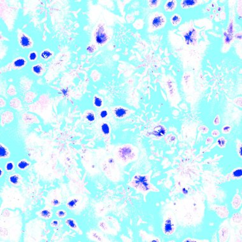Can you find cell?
<instances>
[{"instance_id": "cell-47", "label": "cell", "mask_w": 242, "mask_h": 242, "mask_svg": "<svg viewBox=\"0 0 242 242\" xmlns=\"http://www.w3.org/2000/svg\"><path fill=\"white\" fill-rule=\"evenodd\" d=\"M175 135H172V134H169L168 136H166V141H168V142H172L175 140Z\"/></svg>"}, {"instance_id": "cell-9", "label": "cell", "mask_w": 242, "mask_h": 242, "mask_svg": "<svg viewBox=\"0 0 242 242\" xmlns=\"http://www.w3.org/2000/svg\"><path fill=\"white\" fill-rule=\"evenodd\" d=\"M234 34V23L233 21H230L227 27V30L224 32V43L226 45L230 44L233 38Z\"/></svg>"}, {"instance_id": "cell-7", "label": "cell", "mask_w": 242, "mask_h": 242, "mask_svg": "<svg viewBox=\"0 0 242 242\" xmlns=\"http://www.w3.org/2000/svg\"><path fill=\"white\" fill-rule=\"evenodd\" d=\"M166 132H167V129L166 128L165 126L160 124V125L155 126L150 131L147 132L146 135L149 137H153V138H158L164 136L166 135Z\"/></svg>"}, {"instance_id": "cell-46", "label": "cell", "mask_w": 242, "mask_h": 242, "mask_svg": "<svg viewBox=\"0 0 242 242\" xmlns=\"http://www.w3.org/2000/svg\"><path fill=\"white\" fill-rule=\"evenodd\" d=\"M96 50V47L94 45H88L87 47V51L89 52V53H93Z\"/></svg>"}, {"instance_id": "cell-1", "label": "cell", "mask_w": 242, "mask_h": 242, "mask_svg": "<svg viewBox=\"0 0 242 242\" xmlns=\"http://www.w3.org/2000/svg\"><path fill=\"white\" fill-rule=\"evenodd\" d=\"M115 158L122 164H127L133 161L136 158V150L131 145H124L115 150Z\"/></svg>"}, {"instance_id": "cell-34", "label": "cell", "mask_w": 242, "mask_h": 242, "mask_svg": "<svg viewBox=\"0 0 242 242\" xmlns=\"http://www.w3.org/2000/svg\"><path fill=\"white\" fill-rule=\"evenodd\" d=\"M68 213L66 210H64V209H58L55 212V215L59 218H64L67 216Z\"/></svg>"}, {"instance_id": "cell-8", "label": "cell", "mask_w": 242, "mask_h": 242, "mask_svg": "<svg viewBox=\"0 0 242 242\" xmlns=\"http://www.w3.org/2000/svg\"><path fill=\"white\" fill-rule=\"evenodd\" d=\"M19 41L20 46L23 48H31L34 45L33 40L28 35L24 32L19 35Z\"/></svg>"}, {"instance_id": "cell-16", "label": "cell", "mask_w": 242, "mask_h": 242, "mask_svg": "<svg viewBox=\"0 0 242 242\" xmlns=\"http://www.w3.org/2000/svg\"><path fill=\"white\" fill-rule=\"evenodd\" d=\"M22 120L24 121V122L26 124H32V123L39 122L38 119L37 117L34 115H32V114L28 113H24L22 114Z\"/></svg>"}, {"instance_id": "cell-5", "label": "cell", "mask_w": 242, "mask_h": 242, "mask_svg": "<svg viewBox=\"0 0 242 242\" xmlns=\"http://www.w3.org/2000/svg\"><path fill=\"white\" fill-rule=\"evenodd\" d=\"M175 222L172 215H168L165 217L162 222V230L163 233L167 236L171 235L175 230Z\"/></svg>"}, {"instance_id": "cell-21", "label": "cell", "mask_w": 242, "mask_h": 242, "mask_svg": "<svg viewBox=\"0 0 242 242\" xmlns=\"http://www.w3.org/2000/svg\"><path fill=\"white\" fill-rule=\"evenodd\" d=\"M14 119V113L11 111L7 110L5 112L3 113L1 115V121L4 123H9L11 122Z\"/></svg>"}, {"instance_id": "cell-30", "label": "cell", "mask_w": 242, "mask_h": 242, "mask_svg": "<svg viewBox=\"0 0 242 242\" xmlns=\"http://www.w3.org/2000/svg\"><path fill=\"white\" fill-rule=\"evenodd\" d=\"M61 203H62V200L61 198L59 197V196H56V197H54L53 198H52L50 199V203H49L50 205L54 207H59V206H60L61 205Z\"/></svg>"}, {"instance_id": "cell-31", "label": "cell", "mask_w": 242, "mask_h": 242, "mask_svg": "<svg viewBox=\"0 0 242 242\" xmlns=\"http://www.w3.org/2000/svg\"><path fill=\"white\" fill-rule=\"evenodd\" d=\"M4 168H5V171L8 172V173L12 172L15 169V162L14 161H12L6 162V164L5 165Z\"/></svg>"}, {"instance_id": "cell-37", "label": "cell", "mask_w": 242, "mask_h": 242, "mask_svg": "<svg viewBox=\"0 0 242 242\" xmlns=\"http://www.w3.org/2000/svg\"><path fill=\"white\" fill-rule=\"evenodd\" d=\"M38 58V53L36 51H31L28 54V60L29 61L33 62L37 61Z\"/></svg>"}, {"instance_id": "cell-11", "label": "cell", "mask_w": 242, "mask_h": 242, "mask_svg": "<svg viewBox=\"0 0 242 242\" xmlns=\"http://www.w3.org/2000/svg\"><path fill=\"white\" fill-rule=\"evenodd\" d=\"M113 115L117 118H124L130 113V110L122 106H117L112 109Z\"/></svg>"}, {"instance_id": "cell-49", "label": "cell", "mask_w": 242, "mask_h": 242, "mask_svg": "<svg viewBox=\"0 0 242 242\" xmlns=\"http://www.w3.org/2000/svg\"><path fill=\"white\" fill-rule=\"evenodd\" d=\"M241 219V217L239 214H235L234 216H233V220L235 222H238Z\"/></svg>"}, {"instance_id": "cell-50", "label": "cell", "mask_w": 242, "mask_h": 242, "mask_svg": "<svg viewBox=\"0 0 242 242\" xmlns=\"http://www.w3.org/2000/svg\"><path fill=\"white\" fill-rule=\"evenodd\" d=\"M212 135L214 137H217L220 135V132H219V131L217 129H214V131H212Z\"/></svg>"}, {"instance_id": "cell-57", "label": "cell", "mask_w": 242, "mask_h": 242, "mask_svg": "<svg viewBox=\"0 0 242 242\" xmlns=\"http://www.w3.org/2000/svg\"><path fill=\"white\" fill-rule=\"evenodd\" d=\"M241 145H240V146H239V151H238V152L239 153V156H240V157L241 158Z\"/></svg>"}, {"instance_id": "cell-13", "label": "cell", "mask_w": 242, "mask_h": 242, "mask_svg": "<svg viewBox=\"0 0 242 242\" xmlns=\"http://www.w3.org/2000/svg\"><path fill=\"white\" fill-rule=\"evenodd\" d=\"M64 223L68 227L71 229V230L76 231L77 233H78V234H82V232L81 231L79 227H78L76 220H75L73 218H71V217L67 218L66 220H65Z\"/></svg>"}, {"instance_id": "cell-53", "label": "cell", "mask_w": 242, "mask_h": 242, "mask_svg": "<svg viewBox=\"0 0 242 242\" xmlns=\"http://www.w3.org/2000/svg\"><path fill=\"white\" fill-rule=\"evenodd\" d=\"M61 93H63L64 96H67L68 93V89H63L61 90Z\"/></svg>"}, {"instance_id": "cell-41", "label": "cell", "mask_w": 242, "mask_h": 242, "mask_svg": "<svg viewBox=\"0 0 242 242\" xmlns=\"http://www.w3.org/2000/svg\"><path fill=\"white\" fill-rule=\"evenodd\" d=\"M99 227H100V229H101L103 231H107L109 230V225L106 223V222H104L103 221H101L99 222Z\"/></svg>"}, {"instance_id": "cell-52", "label": "cell", "mask_w": 242, "mask_h": 242, "mask_svg": "<svg viewBox=\"0 0 242 242\" xmlns=\"http://www.w3.org/2000/svg\"><path fill=\"white\" fill-rule=\"evenodd\" d=\"M214 123L215 125H218L220 123V118H219V116L217 115L216 117H215V119L214 121Z\"/></svg>"}, {"instance_id": "cell-27", "label": "cell", "mask_w": 242, "mask_h": 242, "mask_svg": "<svg viewBox=\"0 0 242 242\" xmlns=\"http://www.w3.org/2000/svg\"><path fill=\"white\" fill-rule=\"evenodd\" d=\"M101 130L104 136H109L110 133V129L109 124L106 122H103L101 125Z\"/></svg>"}, {"instance_id": "cell-2", "label": "cell", "mask_w": 242, "mask_h": 242, "mask_svg": "<svg viewBox=\"0 0 242 242\" xmlns=\"http://www.w3.org/2000/svg\"><path fill=\"white\" fill-rule=\"evenodd\" d=\"M129 185L139 192H147L152 189V185L147 175H135Z\"/></svg>"}, {"instance_id": "cell-10", "label": "cell", "mask_w": 242, "mask_h": 242, "mask_svg": "<svg viewBox=\"0 0 242 242\" xmlns=\"http://www.w3.org/2000/svg\"><path fill=\"white\" fill-rule=\"evenodd\" d=\"M202 3L203 1L200 0H182L180 1V6L183 10H188L194 8Z\"/></svg>"}, {"instance_id": "cell-44", "label": "cell", "mask_w": 242, "mask_h": 242, "mask_svg": "<svg viewBox=\"0 0 242 242\" xmlns=\"http://www.w3.org/2000/svg\"><path fill=\"white\" fill-rule=\"evenodd\" d=\"M59 224H60V222L58 220H57V219H54V220H52L50 223V227L53 228L57 227L59 225Z\"/></svg>"}, {"instance_id": "cell-48", "label": "cell", "mask_w": 242, "mask_h": 242, "mask_svg": "<svg viewBox=\"0 0 242 242\" xmlns=\"http://www.w3.org/2000/svg\"><path fill=\"white\" fill-rule=\"evenodd\" d=\"M199 130L202 133H207L208 132L209 129H208V127H207L206 126H201L199 127Z\"/></svg>"}, {"instance_id": "cell-28", "label": "cell", "mask_w": 242, "mask_h": 242, "mask_svg": "<svg viewBox=\"0 0 242 242\" xmlns=\"http://www.w3.org/2000/svg\"><path fill=\"white\" fill-rule=\"evenodd\" d=\"M10 106L12 109H19V108L21 107V100L17 97H14L10 100Z\"/></svg>"}, {"instance_id": "cell-24", "label": "cell", "mask_w": 242, "mask_h": 242, "mask_svg": "<svg viewBox=\"0 0 242 242\" xmlns=\"http://www.w3.org/2000/svg\"><path fill=\"white\" fill-rule=\"evenodd\" d=\"M91 239L96 241H103L104 238L103 235L97 231H91L89 233Z\"/></svg>"}, {"instance_id": "cell-20", "label": "cell", "mask_w": 242, "mask_h": 242, "mask_svg": "<svg viewBox=\"0 0 242 242\" xmlns=\"http://www.w3.org/2000/svg\"><path fill=\"white\" fill-rule=\"evenodd\" d=\"M27 64V61L24 57H19L15 59L14 62L12 63V68H21L25 66Z\"/></svg>"}, {"instance_id": "cell-14", "label": "cell", "mask_w": 242, "mask_h": 242, "mask_svg": "<svg viewBox=\"0 0 242 242\" xmlns=\"http://www.w3.org/2000/svg\"><path fill=\"white\" fill-rule=\"evenodd\" d=\"M177 1H175V0H168V1H165L163 8H164V10L166 12H172L175 10L176 8H177Z\"/></svg>"}, {"instance_id": "cell-15", "label": "cell", "mask_w": 242, "mask_h": 242, "mask_svg": "<svg viewBox=\"0 0 242 242\" xmlns=\"http://www.w3.org/2000/svg\"><path fill=\"white\" fill-rule=\"evenodd\" d=\"M37 214L39 217L43 219H45V220H48V219L51 218L52 215H53V213H52L51 209L47 207L41 209V210L37 212Z\"/></svg>"}, {"instance_id": "cell-43", "label": "cell", "mask_w": 242, "mask_h": 242, "mask_svg": "<svg viewBox=\"0 0 242 242\" xmlns=\"http://www.w3.org/2000/svg\"><path fill=\"white\" fill-rule=\"evenodd\" d=\"M232 130V126L230 125H225L222 128V131L223 133L227 134L230 133Z\"/></svg>"}, {"instance_id": "cell-54", "label": "cell", "mask_w": 242, "mask_h": 242, "mask_svg": "<svg viewBox=\"0 0 242 242\" xmlns=\"http://www.w3.org/2000/svg\"><path fill=\"white\" fill-rule=\"evenodd\" d=\"M199 240H194L193 238H187L185 240H184V241H198Z\"/></svg>"}, {"instance_id": "cell-12", "label": "cell", "mask_w": 242, "mask_h": 242, "mask_svg": "<svg viewBox=\"0 0 242 242\" xmlns=\"http://www.w3.org/2000/svg\"><path fill=\"white\" fill-rule=\"evenodd\" d=\"M81 198L78 196H73L68 199L66 202V206L68 209L70 210H74L76 209L80 204Z\"/></svg>"}, {"instance_id": "cell-38", "label": "cell", "mask_w": 242, "mask_h": 242, "mask_svg": "<svg viewBox=\"0 0 242 242\" xmlns=\"http://www.w3.org/2000/svg\"><path fill=\"white\" fill-rule=\"evenodd\" d=\"M226 140H225L224 137L223 136L219 137L217 140V145L219 147H221V148H224V147H225V146L226 145Z\"/></svg>"}, {"instance_id": "cell-17", "label": "cell", "mask_w": 242, "mask_h": 242, "mask_svg": "<svg viewBox=\"0 0 242 242\" xmlns=\"http://www.w3.org/2000/svg\"><path fill=\"white\" fill-rule=\"evenodd\" d=\"M31 71L34 74L38 75V76H41L43 75L45 71V68L44 64L41 63H38L34 64L31 67Z\"/></svg>"}, {"instance_id": "cell-45", "label": "cell", "mask_w": 242, "mask_h": 242, "mask_svg": "<svg viewBox=\"0 0 242 242\" xmlns=\"http://www.w3.org/2000/svg\"><path fill=\"white\" fill-rule=\"evenodd\" d=\"M7 93L8 94L11 96H14L16 94V91H15V88L14 86H11L8 88Z\"/></svg>"}, {"instance_id": "cell-56", "label": "cell", "mask_w": 242, "mask_h": 242, "mask_svg": "<svg viewBox=\"0 0 242 242\" xmlns=\"http://www.w3.org/2000/svg\"><path fill=\"white\" fill-rule=\"evenodd\" d=\"M0 171H1V175H0V176H1V178H2L3 174H4V171H3V169L2 168H0Z\"/></svg>"}, {"instance_id": "cell-18", "label": "cell", "mask_w": 242, "mask_h": 242, "mask_svg": "<svg viewBox=\"0 0 242 242\" xmlns=\"http://www.w3.org/2000/svg\"><path fill=\"white\" fill-rule=\"evenodd\" d=\"M10 158V151L5 145L1 143L0 144V158L6 159Z\"/></svg>"}, {"instance_id": "cell-29", "label": "cell", "mask_w": 242, "mask_h": 242, "mask_svg": "<svg viewBox=\"0 0 242 242\" xmlns=\"http://www.w3.org/2000/svg\"><path fill=\"white\" fill-rule=\"evenodd\" d=\"M229 234V230L227 227H223L219 232V237L221 241H225L227 239Z\"/></svg>"}, {"instance_id": "cell-55", "label": "cell", "mask_w": 242, "mask_h": 242, "mask_svg": "<svg viewBox=\"0 0 242 242\" xmlns=\"http://www.w3.org/2000/svg\"><path fill=\"white\" fill-rule=\"evenodd\" d=\"M6 105V102L5 100H3V98H1V107H3V106H5Z\"/></svg>"}, {"instance_id": "cell-4", "label": "cell", "mask_w": 242, "mask_h": 242, "mask_svg": "<svg viewBox=\"0 0 242 242\" xmlns=\"http://www.w3.org/2000/svg\"><path fill=\"white\" fill-rule=\"evenodd\" d=\"M94 39L99 46H103L109 40L110 37L104 24H98L94 32Z\"/></svg>"}, {"instance_id": "cell-35", "label": "cell", "mask_w": 242, "mask_h": 242, "mask_svg": "<svg viewBox=\"0 0 242 242\" xmlns=\"http://www.w3.org/2000/svg\"><path fill=\"white\" fill-rule=\"evenodd\" d=\"M241 198L238 195H236L234 196V198L233 200V203H232V205H233V207L234 208L237 209L240 207L241 205Z\"/></svg>"}, {"instance_id": "cell-36", "label": "cell", "mask_w": 242, "mask_h": 242, "mask_svg": "<svg viewBox=\"0 0 242 242\" xmlns=\"http://www.w3.org/2000/svg\"><path fill=\"white\" fill-rule=\"evenodd\" d=\"M36 97L35 94L32 92H29L26 94L25 96V101L27 103H31L34 98Z\"/></svg>"}, {"instance_id": "cell-6", "label": "cell", "mask_w": 242, "mask_h": 242, "mask_svg": "<svg viewBox=\"0 0 242 242\" xmlns=\"http://www.w3.org/2000/svg\"><path fill=\"white\" fill-rule=\"evenodd\" d=\"M198 31L196 30V28L192 27L189 28L183 36L185 45L189 47L196 44L198 40Z\"/></svg>"}, {"instance_id": "cell-40", "label": "cell", "mask_w": 242, "mask_h": 242, "mask_svg": "<svg viewBox=\"0 0 242 242\" xmlns=\"http://www.w3.org/2000/svg\"><path fill=\"white\" fill-rule=\"evenodd\" d=\"M167 86H168V89L169 93H170L171 95H173V93H174V91H175L174 84H173V82L169 81L167 83Z\"/></svg>"}, {"instance_id": "cell-3", "label": "cell", "mask_w": 242, "mask_h": 242, "mask_svg": "<svg viewBox=\"0 0 242 242\" xmlns=\"http://www.w3.org/2000/svg\"><path fill=\"white\" fill-rule=\"evenodd\" d=\"M166 23V17L161 12H154L152 14L149 19V29L151 31L158 30L162 28Z\"/></svg>"}, {"instance_id": "cell-32", "label": "cell", "mask_w": 242, "mask_h": 242, "mask_svg": "<svg viewBox=\"0 0 242 242\" xmlns=\"http://www.w3.org/2000/svg\"><path fill=\"white\" fill-rule=\"evenodd\" d=\"M147 3H148V6L150 8L154 9L159 7V6L161 5V1H159V0H150V1H147Z\"/></svg>"}, {"instance_id": "cell-22", "label": "cell", "mask_w": 242, "mask_h": 242, "mask_svg": "<svg viewBox=\"0 0 242 242\" xmlns=\"http://www.w3.org/2000/svg\"><path fill=\"white\" fill-rule=\"evenodd\" d=\"M31 165V163L28 159H22L20 161H19L17 163V168L19 170L21 171H24L27 169Z\"/></svg>"}, {"instance_id": "cell-42", "label": "cell", "mask_w": 242, "mask_h": 242, "mask_svg": "<svg viewBox=\"0 0 242 242\" xmlns=\"http://www.w3.org/2000/svg\"><path fill=\"white\" fill-rule=\"evenodd\" d=\"M242 175V171L241 169H237L233 172V176L234 178H241Z\"/></svg>"}, {"instance_id": "cell-33", "label": "cell", "mask_w": 242, "mask_h": 242, "mask_svg": "<svg viewBox=\"0 0 242 242\" xmlns=\"http://www.w3.org/2000/svg\"><path fill=\"white\" fill-rule=\"evenodd\" d=\"M93 105L96 108H100L103 105V100L97 96H94L93 99Z\"/></svg>"}, {"instance_id": "cell-25", "label": "cell", "mask_w": 242, "mask_h": 242, "mask_svg": "<svg viewBox=\"0 0 242 242\" xmlns=\"http://www.w3.org/2000/svg\"><path fill=\"white\" fill-rule=\"evenodd\" d=\"M52 55H53V53L48 49H44L40 53V57L44 61H48L49 59L52 57Z\"/></svg>"}, {"instance_id": "cell-23", "label": "cell", "mask_w": 242, "mask_h": 242, "mask_svg": "<svg viewBox=\"0 0 242 242\" xmlns=\"http://www.w3.org/2000/svg\"><path fill=\"white\" fill-rule=\"evenodd\" d=\"M169 21L171 26L175 27V26H177L181 23L182 18L181 15L179 14H174L171 16V17L169 19Z\"/></svg>"}, {"instance_id": "cell-39", "label": "cell", "mask_w": 242, "mask_h": 242, "mask_svg": "<svg viewBox=\"0 0 242 242\" xmlns=\"http://www.w3.org/2000/svg\"><path fill=\"white\" fill-rule=\"evenodd\" d=\"M98 115H99L101 119H105L107 118L108 116H109V112H108L107 110L105 109L101 110L100 111L99 113H98Z\"/></svg>"}, {"instance_id": "cell-51", "label": "cell", "mask_w": 242, "mask_h": 242, "mask_svg": "<svg viewBox=\"0 0 242 242\" xmlns=\"http://www.w3.org/2000/svg\"><path fill=\"white\" fill-rule=\"evenodd\" d=\"M213 141L214 139L212 137H208V138H207V140H206V144H210V143H211Z\"/></svg>"}, {"instance_id": "cell-26", "label": "cell", "mask_w": 242, "mask_h": 242, "mask_svg": "<svg viewBox=\"0 0 242 242\" xmlns=\"http://www.w3.org/2000/svg\"><path fill=\"white\" fill-rule=\"evenodd\" d=\"M85 119L89 122H93L96 119L95 113L92 110H87L85 113Z\"/></svg>"}, {"instance_id": "cell-19", "label": "cell", "mask_w": 242, "mask_h": 242, "mask_svg": "<svg viewBox=\"0 0 242 242\" xmlns=\"http://www.w3.org/2000/svg\"><path fill=\"white\" fill-rule=\"evenodd\" d=\"M22 179V178L21 175L18 174V173H14V174L9 176L8 181L12 185L17 186L21 184Z\"/></svg>"}]
</instances>
